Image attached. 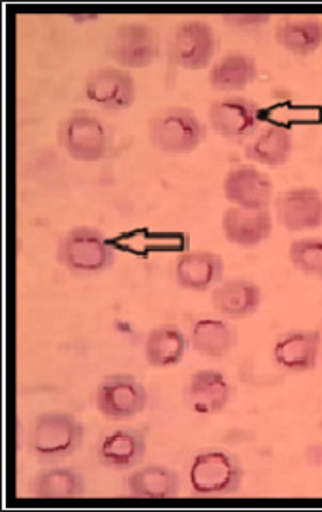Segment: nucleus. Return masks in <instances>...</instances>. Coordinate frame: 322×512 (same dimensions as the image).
I'll return each instance as SVG.
<instances>
[{
    "instance_id": "21",
    "label": "nucleus",
    "mask_w": 322,
    "mask_h": 512,
    "mask_svg": "<svg viewBox=\"0 0 322 512\" xmlns=\"http://www.w3.org/2000/svg\"><path fill=\"white\" fill-rule=\"evenodd\" d=\"M190 351V338L181 326L165 325L154 326L148 330L142 342V355L148 367L165 371L179 367Z\"/></svg>"
},
{
    "instance_id": "7",
    "label": "nucleus",
    "mask_w": 322,
    "mask_h": 512,
    "mask_svg": "<svg viewBox=\"0 0 322 512\" xmlns=\"http://www.w3.org/2000/svg\"><path fill=\"white\" fill-rule=\"evenodd\" d=\"M148 399L146 386L131 373L106 374L98 380L92 394L96 413L110 422H125L142 415Z\"/></svg>"
},
{
    "instance_id": "3",
    "label": "nucleus",
    "mask_w": 322,
    "mask_h": 512,
    "mask_svg": "<svg viewBox=\"0 0 322 512\" xmlns=\"http://www.w3.org/2000/svg\"><path fill=\"white\" fill-rule=\"evenodd\" d=\"M114 244L100 229L79 225L69 229L56 246V261L69 275L79 279L100 277L114 267Z\"/></svg>"
},
{
    "instance_id": "19",
    "label": "nucleus",
    "mask_w": 322,
    "mask_h": 512,
    "mask_svg": "<svg viewBox=\"0 0 322 512\" xmlns=\"http://www.w3.org/2000/svg\"><path fill=\"white\" fill-rule=\"evenodd\" d=\"M294 154V133L280 121H265L252 139L244 144V156L250 163L278 169Z\"/></svg>"
},
{
    "instance_id": "9",
    "label": "nucleus",
    "mask_w": 322,
    "mask_h": 512,
    "mask_svg": "<svg viewBox=\"0 0 322 512\" xmlns=\"http://www.w3.org/2000/svg\"><path fill=\"white\" fill-rule=\"evenodd\" d=\"M207 127L223 140L246 144L265 123L261 106L240 94L215 98L207 106Z\"/></svg>"
},
{
    "instance_id": "24",
    "label": "nucleus",
    "mask_w": 322,
    "mask_h": 512,
    "mask_svg": "<svg viewBox=\"0 0 322 512\" xmlns=\"http://www.w3.org/2000/svg\"><path fill=\"white\" fill-rule=\"evenodd\" d=\"M259 75L257 60L246 52H229L207 70V83L217 93H238L250 87Z\"/></svg>"
},
{
    "instance_id": "6",
    "label": "nucleus",
    "mask_w": 322,
    "mask_h": 512,
    "mask_svg": "<svg viewBox=\"0 0 322 512\" xmlns=\"http://www.w3.org/2000/svg\"><path fill=\"white\" fill-rule=\"evenodd\" d=\"M217 50V33L206 20L179 22L171 29L165 43L169 64L186 71L209 70Z\"/></svg>"
},
{
    "instance_id": "5",
    "label": "nucleus",
    "mask_w": 322,
    "mask_h": 512,
    "mask_svg": "<svg viewBox=\"0 0 322 512\" xmlns=\"http://www.w3.org/2000/svg\"><path fill=\"white\" fill-rule=\"evenodd\" d=\"M58 146L73 162L96 163L106 160L114 148L108 125L91 110L79 108L58 123Z\"/></svg>"
},
{
    "instance_id": "10",
    "label": "nucleus",
    "mask_w": 322,
    "mask_h": 512,
    "mask_svg": "<svg viewBox=\"0 0 322 512\" xmlns=\"http://www.w3.org/2000/svg\"><path fill=\"white\" fill-rule=\"evenodd\" d=\"M83 93L91 104L104 112H110V114L127 112L137 102V79L133 77L131 71L123 68L102 66L87 75Z\"/></svg>"
},
{
    "instance_id": "28",
    "label": "nucleus",
    "mask_w": 322,
    "mask_h": 512,
    "mask_svg": "<svg viewBox=\"0 0 322 512\" xmlns=\"http://www.w3.org/2000/svg\"><path fill=\"white\" fill-rule=\"evenodd\" d=\"M321 332H322V323H321Z\"/></svg>"
},
{
    "instance_id": "8",
    "label": "nucleus",
    "mask_w": 322,
    "mask_h": 512,
    "mask_svg": "<svg viewBox=\"0 0 322 512\" xmlns=\"http://www.w3.org/2000/svg\"><path fill=\"white\" fill-rule=\"evenodd\" d=\"M108 56L117 68L146 70L160 60V33L154 25L137 20L115 25L108 37Z\"/></svg>"
},
{
    "instance_id": "20",
    "label": "nucleus",
    "mask_w": 322,
    "mask_h": 512,
    "mask_svg": "<svg viewBox=\"0 0 322 512\" xmlns=\"http://www.w3.org/2000/svg\"><path fill=\"white\" fill-rule=\"evenodd\" d=\"M183 491V480L171 466L140 465L125 478V493L133 499L167 501L177 499Z\"/></svg>"
},
{
    "instance_id": "27",
    "label": "nucleus",
    "mask_w": 322,
    "mask_h": 512,
    "mask_svg": "<svg viewBox=\"0 0 322 512\" xmlns=\"http://www.w3.org/2000/svg\"><path fill=\"white\" fill-rule=\"evenodd\" d=\"M221 22L225 27H229L230 31L250 35L271 24L273 16L271 14H225L221 16Z\"/></svg>"
},
{
    "instance_id": "15",
    "label": "nucleus",
    "mask_w": 322,
    "mask_h": 512,
    "mask_svg": "<svg viewBox=\"0 0 322 512\" xmlns=\"http://www.w3.org/2000/svg\"><path fill=\"white\" fill-rule=\"evenodd\" d=\"M321 353V330L292 328L276 338L271 359L282 373L307 374L319 367Z\"/></svg>"
},
{
    "instance_id": "16",
    "label": "nucleus",
    "mask_w": 322,
    "mask_h": 512,
    "mask_svg": "<svg viewBox=\"0 0 322 512\" xmlns=\"http://www.w3.org/2000/svg\"><path fill=\"white\" fill-rule=\"evenodd\" d=\"M171 277L181 290L206 294L225 280V259L211 250H188L173 259Z\"/></svg>"
},
{
    "instance_id": "12",
    "label": "nucleus",
    "mask_w": 322,
    "mask_h": 512,
    "mask_svg": "<svg viewBox=\"0 0 322 512\" xmlns=\"http://www.w3.org/2000/svg\"><path fill=\"white\" fill-rule=\"evenodd\" d=\"M223 196L232 208L271 210L275 202V185L257 165H236L223 179Z\"/></svg>"
},
{
    "instance_id": "11",
    "label": "nucleus",
    "mask_w": 322,
    "mask_h": 512,
    "mask_svg": "<svg viewBox=\"0 0 322 512\" xmlns=\"http://www.w3.org/2000/svg\"><path fill=\"white\" fill-rule=\"evenodd\" d=\"M148 453V438L135 426L106 428L94 445L96 461L102 468L114 472H131L142 465Z\"/></svg>"
},
{
    "instance_id": "18",
    "label": "nucleus",
    "mask_w": 322,
    "mask_h": 512,
    "mask_svg": "<svg viewBox=\"0 0 322 512\" xmlns=\"http://www.w3.org/2000/svg\"><path fill=\"white\" fill-rule=\"evenodd\" d=\"M263 305V290L257 282L244 277L223 280L211 290L213 311L229 321L253 317Z\"/></svg>"
},
{
    "instance_id": "14",
    "label": "nucleus",
    "mask_w": 322,
    "mask_h": 512,
    "mask_svg": "<svg viewBox=\"0 0 322 512\" xmlns=\"http://www.w3.org/2000/svg\"><path fill=\"white\" fill-rule=\"evenodd\" d=\"M276 223L286 233H307L322 227V192L315 187H290L275 196Z\"/></svg>"
},
{
    "instance_id": "4",
    "label": "nucleus",
    "mask_w": 322,
    "mask_h": 512,
    "mask_svg": "<svg viewBox=\"0 0 322 512\" xmlns=\"http://www.w3.org/2000/svg\"><path fill=\"white\" fill-rule=\"evenodd\" d=\"M146 131L150 144L165 156L192 154L209 135L206 121L186 106L160 108L148 119Z\"/></svg>"
},
{
    "instance_id": "25",
    "label": "nucleus",
    "mask_w": 322,
    "mask_h": 512,
    "mask_svg": "<svg viewBox=\"0 0 322 512\" xmlns=\"http://www.w3.org/2000/svg\"><path fill=\"white\" fill-rule=\"evenodd\" d=\"M275 43L298 58H307L322 47V20L313 16L284 18L276 24Z\"/></svg>"
},
{
    "instance_id": "17",
    "label": "nucleus",
    "mask_w": 322,
    "mask_h": 512,
    "mask_svg": "<svg viewBox=\"0 0 322 512\" xmlns=\"http://www.w3.org/2000/svg\"><path fill=\"white\" fill-rule=\"evenodd\" d=\"M275 229L273 210H242L229 206L221 215V233L230 246L253 250L267 242Z\"/></svg>"
},
{
    "instance_id": "1",
    "label": "nucleus",
    "mask_w": 322,
    "mask_h": 512,
    "mask_svg": "<svg viewBox=\"0 0 322 512\" xmlns=\"http://www.w3.org/2000/svg\"><path fill=\"white\" fill-rule=\"evenodd\" d=\"M190 495L198 499H227L242 491L246 470L238 455L221 447L194 453L184 470Z\"/></svg>"
},
{
    "instance_id": "22",
    "label": "nucleus",
    "mask_w": 322,
    "mask_h": 512,
    "mask_svg": "<svg viewBox=\"0 0 322 512\" xmlns=\"http://www.w3.org/2000/svg\"><path fill=\"white\" fill-rule=\"evenodd\" d=\"M190 351L206 357V359H225L238 346V328L229 319L202 317L196 319L190 332Z\"/></svg>"
},
{
    "instance_id": "13",
    "label": "nucleus",
    "mask_w": 322,
    "mask_h": 512,
    "mask_svg": "<svg viewBox=\"0 0 322 512\" xmlns=\"http://www.w3.org/2000/svg\"><path fill=\"white\" fill-rule=\"evenodd\" d=\"M234 399L229 376L219 369H200L190 374L183 390L184 407L200 417L221 415Z\"/></svg>"
},
{
    "instance_id": "23",
    "label": "nucleus",
    "mask_w": 322,
    "mask_h": 512,
    "mask_svg": "<svg viewBox=\"0 0 322 512\" xmlns=\"http://www.w3.org/2000/svg\"><path fill=\"white\" fill-rule=\"evenodd\" d=\"M33 499H81L87 495L85 476L71 466L45 465L29 482Z\"/></svg>"
},
{
    "instance_id": "2",
    "label": "nucleus",
    "mask_w": 322,
    "mask_h": 512,
    "mask_svg": "<svg viewBox=\"0 0 322 512\" xmlns=\"http://www.w3.org/2000/svg\"><path fill=\"white\" fill-rule=\"evenodd\" d=\"M83 422L68 411H43L27 430V453L41 465H62L85 442Z\"/></svg>"
},
{
    "instance_id": "26",
    "label": "nucleus",
    "mask_w": 322,
    "mask_h": 512,
    "mask_svg": "<svg viewBox=\"0 0 322 512\" xmlns=\"http://www.w3.org/2000/svg\"><path fill=\"white\" fill-rule=\"evenodd\" d=\"M288 259L299 275L322 280V236L298 238L288 246Z\"/></svg>"
}]
</instances>
